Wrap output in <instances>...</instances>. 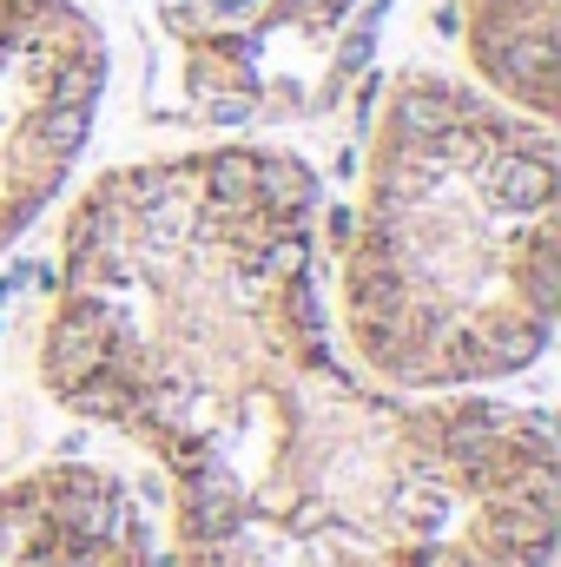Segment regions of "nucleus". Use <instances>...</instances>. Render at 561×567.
Listing matches in <instances>:
<instances>
[{"label":"nucleus","mask_w":561,"mask_h":567,"mask_svg":"<svg viewBox=\"0 0 561 567\" xmlns=\"http://www.w3.org/2000/svg\"><path fill=\"white\" fill-rule=\"evenodd\" d=\"M47 396L165 475L172 567H549L542 403L377 390L324 310V185L272 140L106 165L67 212Z\"/></svg>","instance_id":"nucleus-1"},{"label":"nucleus","mask_w":561,"mask_h":567,"mask_svg":"<svg viewBox=\"0 0 561 567\" xmlns=\"http://www.w3.org/2000/svg\"><path fill=\"white\" fill-rule=\"evenodd\" d=\"M561 152L476 80L404 66L337 231V350L397 396H489L555 343Z\"/></svg>","instance_id":"nucleus-2"},{"label":"nucleus","mask_w":561,"mask_h":567,"mask_svg":"<svg viewBox=\"0 0 561 567\" xmlns=\"http://www.w3.org/2000/svg\"><path fill=\"white\" fill-rule=\"evenodd\" d=\"M397 0H106L159 126L265 133L330 113Z\"/></svg>","instance_id":"nucleus-3"},{"label":"nucleus","mask_w":561,"mask_h":567,"mask_svg":"<svg viewBox=\"0 0 561 567\" xmlns=\"http://www.w3.org/2000/svg\"><path fill=\"white\" fill-rule=\"evenodd\" d=\"M113 100V27L86 0H0V258L86 165Z\"/></svg>","instance_id":"nucleus-4"},{"label":"nucleus","mask_w":561,"mask_h":567,"mask_svg":"<svg viewBox=\"0 0 561 567\" xmlns=\"http://www.w3.org/2000/svg\"><path fill=\"white\" fill-rule=\"evenodd\" d=\"M0 567H159V528L106 462H40L0 482Z\"/></svg>","instance_id":"nucleus-5"},{"label":"nucleus","mask_w":561,"mask_h":567,"mask_svg":"<svg viewBox=\"0 0 561 567\" xmlns=\"http://www.w3.org/2000/svg\"><path fill=\"white\" fill-rule=\"evenodd\" d=\"M456 33L482 93L555 120V0H456Z\"/></svg>","instance_id":"nucleus-6"}]
</instances>
